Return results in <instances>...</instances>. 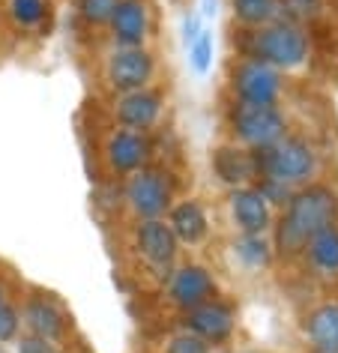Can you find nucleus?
Listing matches in <instances>:
<instances>
[{"mask_svg":"<svg viewBox=\"0 0 338 353\" xmlns=\"http://www.w3.org/2000/svg\"><path fill=\"white\" fill-rule=\"evenodd\" d=\"M279 222H272V254L281 261H297L308 236L338 225V189L329 183H306L293 189Z\"/></svg>","mask_w":338,"mask_h":353,"instance_id":"nucleus-1","label":"nucleus"},{"mask_svg":"<svg viewBox=\"0 0 338 353\" xmlns=\"http://www.w3.org/2000/svg\"><path fill=\"white\" fill-rule=\"evenodd\" d=\"M308 54V33L290 19H279L257 30L239 28V57L261 60V63L279 69V72H293V69L306 66Z\"/></svg>","mask_w":338,"mask_h":353,"instance_id":"nucleus-2","label":"nucleus"},{"mask_svg":"<svg viewBox=\"0 0 338 353\" xmlns=\"http://www.w3.org/2000/svg\"><path fill=\"white\" fill-rule=\"evenodd\" d=\"M257 156V180H275L288 189H299L306 183H315L320 174V153L315 144H308L299 135H284L266 150H255Z\"/></svg>","mask_w":338,"mask_h":353,"instance_id":"nucleus-3","label":"nucleus"},{"mask_svg":"<svg viewBox=\"0 0 338 353\" xmlns=\"http://www.w3.org/2000/svg\"><path fill=\"white\" fill-rule=\"evenodd\" d=\"M225 126L234 144L246 150H266L288 135V117L279 105H252L230 99L225 111Z\"/></svg>","mask_w":338,"mask_h":353,"instance_id":"nucleus-4","label":"nucleus"},{"mask_svg":"<svg viewBox=\"0 0 338 353\" xmlns=\"http://www.w3.org/2000/svg\"><path fill=\"white\" fill-rule=\"evenodd\" d=\"M174 176L162 165H144L141 171L129 174L123 183V204L135 219H165L174 204Z\"/></svg>","mask_w":338,"mask_h":353,"instance_id":"nucleus-5","label":"nucleus"},{"mask_svg":"<svg viewBox=\"0 0 338 353\" xmlns=\"http://www.w3.org/2000/svg\"><path fill=\"white\" fill-rule=\"evenodd\" d=\"M159 78V57L153 48H120L108 46L102 54V84L117 93H132L141 87H153Z\"/></svg>","mask_w":338,"mask_h":353,"instance_id":"nucleus-6","label":"nucleus"},{"mask_svg":"<svg viewBox=\"0 0 338 353\" xmlns=\"http://www.w3.org/2000/svg\"><path fill=\"white\" fill-rule=\"evenodd\" d=\"M129 249L135 258L153 272L156 279H168V272L177 267L183 245L177 243L174 231L168 228L165 219H138L129 231Z\"/></svg>","mask_w":338,"mask_h":353,"instance_id":"nucleus-7","label":"nucleus"},{"mask_svg":"<svg viewBox=\"0 0 338 353\" xmlns=\"http://www.w3.org/2000/svg\"><path fill=\"white\" fill-rule=\"evenodd\" d=\"M21 312V330L39 339H48L54 344H66L72 335V314L54 294L42 288H28L19 303Z\"/></svg>","mask_w":338,"mask_h":353,"instance_id":"nucleus-8","label":"nucleus"},{"mask_svg":"<svg viewBox=\"0 0 338 353\" xmlns=\"http://www.w3.org/2000/svg\"><path fill=\"white\" fill-rule=\"evenodd\" d=\"M228 87L234 99L252 102V105H279L284 93V81H281L279 69L266 66L261 60H252V57H239L230 66Z\"/></svg>","mask_w":338,"mask_h":353,"instance_id":"nucleus-9","label":"nucleus"},{"mask_svg":"<svg viewBox=\"0 0 338 353\" xmlns=\"http://www.w3.org/2000/svg\"><path fill=\"white\" fill-rule=\"evenodd\" d=\"M99 159L111 176H123V180H126L129 174H135L144 165L153 162V141H150V132H132V129L114 126L102 141Z\"/></svg>","mask_w":338,"mask_h":353,"instance_id":"nucleus-10","label":"nucleus"},{"mask_svg":"<svg viewBox=\"0 0 338 353\" xmlns=\"http://www.w3.org/2000/svg\"><path fill=\"white\" fill-rule=\"evenodd\" d=\"M165 90L162 87H141L132 93H117L111 99V120L117 129L153 132L165 114Z\"/></svg>","mask_w":338,"mask_h":353,"instance_id":"nucleus-11","label":"nucleus"},{"mask_svg":"<svg viewBox=\"0 0 338 353\" xmlns=\"http://www.w3.org/2000/svg\"><path fill=\"white\" fill-rule=\"evenodd\" d=\"M219 296V285L212 272L203 263H177L165 279V299L177 312H189L195 305H203Z\"/></svg>","mask_w":338,"mask_h":353,"instance_id":"nucleus-12","label":"nucleus"},{"mask_svg":"<svg viewBox=\"0 0 338 353\" xmlns=\"http://www.w3.org/2000/svg\"><path fill=\"white\" fill-rule=\"evenodd\" d=\"M156 30V10L150 0H117L108 28V42L120 48H147Z\"/></svg>","mask_w":338,"mask_h":353,"instance_id":"nucleus-13","label":"nucleus"},{"mask_svg":"<svg viewBox=\"0 0 338 353\" xmlns=\"http://www.w3.org/2000/svg\"><path fill=\"white\" fill-rule=\"evenodd\" d=\"M180 330L198 335L216 347V344H225L234 339L237 332V308L225 303V299H210L203 305H195L189 312H180Z\"/></svg>","mask_w":338,"mask_h":353,"instance_id":"nucleus-14","label":"nucleus"},{"mask_svg":"<svg viewBox=\"0 0 338 353\" xmlns=\"http://www.w3.org/2000/svg\"><path fill=\"white\" fill-rule=\"evenodd\" d=\"M228 213L234 222L237 234H270L272 231V207L255 186L228 189Z\"/></svg>","mask_w":338,"mask_h":353,"instance_id":"nucleus-15","label":"nucleus"},{"mask_svg":"<svg viewBox=\"0 0 338 353\" xmlns=\"http://www.w3.org/2000/svg\"><path fill=\"white\" fill-rule=\"evenodd\" d=\"M212 174L219 176V183H225L228 189H239V186H252L257 180V156L255 150H246L234 144V141H225L212 150L210 156Z\"/></svg>","mask_w":338,"mask_h":353,"instance_id":"nucleus-16","label":"nucleus"},{"mask_svg":"<svg viewBox=\"0 0 338 353\" xmlns=\"http://www.w3.org/2000/svg\"><path fill=\"white\" fill-rule=\"evenodd\" d=\"M165 222L174 231L177 243L189 245V249L207 243V236H210V216H207V207H203L198 198L174 201L171 210L165 213Z\"/></svg>","mask_w":338,"mask_h":353,"instance_id":"nucleus-17","label":"nucleus"},{"mask_svg":"<svg viewBox=\"0 0 338 353\" xmlns=\"http://www.w3.org/2000/svg\"><path fill=\"white\" fill-rule=\"evenodd\" d=\"M302 335L311 350H338V299L308 308L302 317Z\"/></svg>","mask_w":338,"mask_h":353,"instance_id":"nucleus-18","label":"nucleus"},{"mask_svg":"<svg viewBox=\"0 0 338 353\" xmlns=\"http://www.w3.org/2000/svg\"><path fill=\"white\" fill-rule=\"evenodd\" d=\"M302 263L317 279H338V225L324 228L315 236H308L306 249H302Z\"/></svg>","mask_w":338,"mask_h":353,"instance_id":"nucleus-19","label":"nucleus"},{"mask_svg":"<svg viewBox=\"0 0 338 353\" xmlns=\"http://www.w3.org/2000/svg\"><path fill=\"white\" fill-rule=\"evenodd\" d=\"M284 3L288 0H230V12L239 28L257 30L284 19Z\"/></svg>","mask_w":338,"mask_h":353,"instance_id":"nucleus-20","label":"nucleus"},{"mask_svg":"<svg viewBox=\"0 0 338 353\" xmlns=\"http://www.w3.org/2000/svg\"><path fill=\"white\" fill-rule=\"evenodd\" d=\"M230 252L246 270H266L272 263V243L264 234H237Z\"/></svg>","mask_w":338,"mask_h":353,"instance_id":"nucleus-21","label":"nucleus"},{"mask_svg":"<svg viewBox=\"0 0 338 353\" xmlns=\"http://www.w3.org/2000/svg\"><path fill=\"white\" fill-rule=\"evenodd\" d=\"M51 15V3L48 0H6V19L15 30L30 33V30H42V24Z\"/></svg>","mask_w":338,"mask_h":353,"instance_id":"nucleus-22","label":"nucleus"},{"mask_svg":"<svg viewBox=\"0 0 338 353\" xmlns=\"http://www.w3.org/2000/svg\"><path fill=\"white\" fill-rule=\"evenodd\" d=\"M117 0H75V15L84 28L90 30H105L111 21Z\"/></svg>","mask_w":338,"mask_h":353,"instance_id":"nucleus-23","label":"nucleus"},{"mask_svg":"<svg viewBox=\"0 0 338 353\" xmlns=\"http://www.w3.org/2000/svg\"><path fill=\"white\" fill-rule=\"evenodd\" d=\"M21 332L24 330H21L19 299H6V303H0V344H12Z\"/></svg>","mask_w":338,"mask_h":353,"instance_id":"nucleus-24","label":"nucleus"},{"mask_svg":"<svg viewBox=\"0 0 338 353\" xmlns=\"http://www.w3.org/2000/svg\"><path fill=\"white\" fill-rule=\"evenodd\" d=\"M162 353H212V347L203 339H198V335L180 330V332H174L171 339L165 341Z\"/></svg>","mask_w":338,"mask_h":353,"instance_id":"nucleus-25","label":"nucleus"},{"mask_svg":"<svg viewBox=\"0 0 338 353\" xmlns=\"http://www.w3.org/2000/svg\"><path fill=\"white\" fill-rule=\"evenodd\" d=\"M189 57H192V66L198 75H203L210 69V63H212V33L210 30L198 33V39L189 46Z\"/></svg>","mask_w":338,"mask_h":353,"instance_id":"nucleus-26","label":"nucleus"},{"mask_svg":"<svg viewBox=\"0 0 338 353\" xmlns=\"http://www.w3.org/2000/svg\"><path fill=\"white\" fill-rule=\"evenodd\" d=\"M12 344H15V353H63V344H54L30 332H21Z\"/></svg>","mask_w":338,"mask_h":353,"instance_id":"nucleus-27","label":"nucleus"},{"mask_svg":"<svg viewBox=\"0 0 338 353\" xmlns=\"http://www.w3.org/2000/svg\"><path fill=\"white\" fill-rule=\"evenodd\" d=\"M198 33H201V21L195 19V15H189L186 24H183V42H186V46H192V42L198 39Z\"/></svg>","mask_w":338,"mask_h":353,"instance_id":"nucleus-28","label":"nucleus"},{"mask_svg":"<svg viewBox=\"0 0 338 353\" xmlns=\"http://www.w3.org/2000/svg\"><path fill=\"white\" fill-rule=\"evenodd\" d=\"M6 299H15V288H12L10 272L0 270V303H6Z\"/></svg>","mask_w":338,"mask_h":353,"instance_id":"nucleus-29","label":"nucleus"},{"mask_svg":"<svg viewBox=\"0 0 338 353\" xmlns=\"http://www.w3.org/2000/svg\"><path fill=\"white\" fill-rule=\"evenodd\" d=\"M293 3H302V6H311V3H317V0H293Z\"/></svg>","mask_w":338,"mask_h":353,"instance_id":"nucleus-30","label":"nucleus"},{"mask_svg":"<svg viewBox=\"0 0 338 353\" xmlns=\"http://www.w3.org/2000/svg\"><path fill=\"white\" fill-rule=\"evenodd\" d=\"M311 353H338V350H311Z\"/></svg>","mask_w":338,"mask_h":353,"instance_id":"nucleus-31","label":"nucleus"},{"mask_svg":"<svg viewBox=\"0 0 338 353\" xmlns=\"http://www.w3.org/2000/svg\"><path fill=\"white\" fill-rule=\"evenodd\" d=\"M239 353H257V350H239Z\"/></svg>","mask_w":338,"mask_h":353,"instance_id":"nucleus-32","label":"nucleus"}]
</instances>
